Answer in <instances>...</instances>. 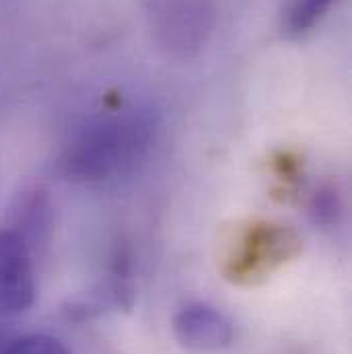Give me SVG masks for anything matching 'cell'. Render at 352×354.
<instances>
[{"mask_svg": "<svg viewBox=\"0 0 352 354\" xmlns=\"http://www.w3.org/2000/svg\"><path fill=\"white\" fill-rule=\"evenodd\" d=\"M157 126L145 111L103 113L83 126L58 159L60 176L93 183L128 174L155 142Z\"/></svg>", "mask_w": 352, "mask_h": 354, "instance_id": "obj_1", "label": "cell"}, {"mask_svg": "<svg viewBox=\"0 0 352 354\" xmlns=\"http://www.w3.org/2000/svg\"><path fill=\"white\" fill-rule=\"evenodd\" d=\"M303 252L299 233L282 223L252 218L235 225L221 243L219 272L233 286H260Z\"/></svg>", "mask_w": 352, "mask_h": 354, "instance_id": "obj_2", "label": "cell"}, {"mask_svg": "<svg viewBox=\"0 0 352 354\" xmlns=\"http://www.w3.org/2000/svg\"><path fill=\"white\" fill-rule=\"evenodd\" d=\"M153 44L172 60L200 54L216 25L214 0H138Z\"/></svg>", "mask_w": 352, "mask_h": 354, "instance_id": "obj_3", "label": "cell"}, {"mask_svg": "<svg viewBox=\"0 0 352 354\" xmlns=\"http://www.w3.org/2000/svg\"><path fill=\"white\" fill-rule=\"evenodd\" d=\"M136 303V286L132 278V254L126 243L118 245L109 272L85 292L73 297L64 305V315L71 322H91L107 313H128Z\"/></svg>", "mask_w": 352, "mask_h": 354, "instance_id": "obj_4", "label": "cell"}, {"mask_svg": "<svg viewBox=\"0 0 352 354\" xmlns=\"http://www.w3.org/2000/svg\"><path fill=\"white\" fill-rule=\"evenodd\" d=\"M35 268L29 245L12 231L0 229V317H12L35 303Z\"/></svg>", "mask_w": 352, "mask_h": 354, "instance_id": "obj_5", "label": "cell"}, {"mask_svg": "<svg viewBox=\"0 0 352 354\" xmlns=\"http://www.w3.org/2000/svg\"><path fill=\"white\" fill-rule=\"evenodd\" d=\"M174 334L183 348L198 353L225 351L235 340L231 319L216 307L202 301L187 303L177 311L174 317Z\"/></svg>", "mask_w": 352, "mask_h": 354, "instance_id": "obj_6", "label": "cell"}, {"mask_svg": "<svg viewBox=\"0 0 352 354\" xmlns=\"http://www.w3.org/2000/svg\"><path fill=\"white\" fill-rule=\"evenodd\" d=\"M12 214L17 227L12 231L29 245V250L48 239V233L52 229V204L48 189H44L41 185L23 189L17 198Z\"/></svg>", "mask_w": 352, "mask_h": 354, "instance_id": "obj_7", "label": "cell"}, {"mask_svg": "<svg viewBox=\"0 0 352 354\" xmlns=\"http://www.w3.org/2000/svg\"><path fill=\"white\" fill-rule=\"evenodd\" d=\"M340 0H286L280 12V29L286 37H303L313 31Z\"/></svg>", "mask_w": 352, "mask_h": 354, "instance_id": "obj_8", "label": "cell"}, {"mask_svg": "<svg viewBox=\"0 0 352 354\" xmlns=\"http://www.w3.org/2000/svg\"><path fill=\"white\" fill-rule=\"evenodd\" d=\"M309 216L313 225L322 229H332L340 223L342 216V196L336 183L326 181L322 183L309 200Z\"/></svg>", "mask_w": 352, "mask_h": 354, "instance_id": "obj_9", "label": "cell"}, {"mask_svg": "<svg viewBox=\"0 0 352 354\" xmlns=\"http://www.w3.org/2000/svg\"><path fill=\"white\" fill-rule=\"evenodd\" d=\"M4 354H73L60 340L46 334H29L6 344Z\"/></svg>", "mask_w": 352, "mask_h": 354, "instance_id": "obj_10", "label": "cell"}]
</instances>
